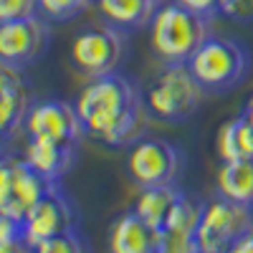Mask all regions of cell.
Wrapping results in <instances>:
<instances>
[{"mask_svg": "<svg viewBox=\"0 0 253 253\" xmlns=\"http://www.w3.org/2000/svg\"><path fill=\"white\" fill-rule=\"evenodd\" d=\"M74 107L84 134L112 147L134 142L147 124V104L139 84L122 71L94 76Z\"/></svg>", "mask_w": 253, "mask_h": 253, "instance_id": "obj_1", "label": "cell"}, {"mask_svg": "<svg viewBox=\"0 0 253 253\" xmlns=\"http://www.w3.org/2000/svg\"><path fill=\"white\" fill-rule=\"evenodd\" d=\"M210 36V18L180 3H160L150 20V43L162 63L187 61Z\"/></svg>", "mask_w": 253, "mask_h": 253, "instance_id": "obj_2", "label": "cell"}, {"mask_svg": "<svg viewBox=\"0 0 253 253\" xmlns=\"http://www.w3.org/2000/svg\"><path fill=\"white\" fill-rule=\"evenodd\" d=\"M187 66L200 81L205 94H225L246 79L251 56L248 48L233 38L208 36L198 51L187 58Z\"/></svg>", "mask_w": 253, "mask_h": 253, "instance_id": "obj_3", "label": "cell"}, {"mask_svg": "<svg viewBox=\"0 0 253 253\" xmlns=\"http://www.w3.org/2000/svg\"><path fill=\"white\" fill-rule=\"evenodd\" d=\"M203 96L205 89L190 71L187 61H180L165 63V69L157 71L144 91V104L147 112L162 122H185L198 112Z\"/></svg>", "mask_w": 253, "mask_h": 253, "instance_id": "obj_4", "label": "cell"}, {"mask_svg": "<svg viewBox=\"0 0 253 253\" xmlns=\"http://www.w3.org/2000/svg\"><path fill=\"white\" fill-rule=\"evenodd\" d=\"M251 228H253L251 208L220 195L215 200L205 203L203 220H200L198 233H195L198 251L200 253H223V251H230L233 243L241 236H246Z\"/></svg>", "mask_w": 253, "mask_h": 253, "instance_id": "obj_5", "label": "cell"}, {"mask_svg": "<svg viewBox=\"0 0 253 253\" xmlns=\"http://www.w3.org/2000/svg\"><path fill=\"white\" fill-rule=\"evenodd\" d=\"M126 51V38L117 26L89 28L74 38L71 43V63L86 76L112 74L122 66Z\"/></svg>", "mask_w": 253, "mask_h": 253, "instance_id": "obj_6", "label": "cell"}, {"mask_svg": "<svg viewBox=\"0 0 253 253\" xmlns=\"http://www.w3.org/2000/svg\"><path fill=\"white\" fill-rule=\"evenodd\" d=\"M20 223H23L26 248L36 251L38 243H43V241H48L58 233H66V230L79 228V215H76V208L69 200V195L63 193L56 182L48 193L28 210L26 218Z\"/></svg>", "mask_w": 253, "mask_h": 253, "instance_id": "obj_7", "label": "cell"}, {"mask_svg": "<svg viewBox=\"0 0 253 253\" xmlns=\"http://www.w3.org/2000/svg\"><path fill=\"white\" fill-rule=\"evenodd\" d=\"M182 170V155L175 144L165 139H142L137 142L129 157H126V172L129 177L142 185H172Z\"/></svg>", "mask_w": 253, "mask_h": 253, "instance_id": "obj_8", "label": "cell"}, {"mask_svg": "<svg viewBox=\"0 0 253 253\" xmlns=\"http://www.w3.org/2000/svg\"><path fill=\"white\" fill-rule=\"evenodd\" d=\"M51 31L48 23L38 15L5 20L0 23V61L15 69H26L48 51Z\"/></svg>", "mask_w": 253, "mask_h": 253, "instance_id": "obj_9", "label": "cell"}, {"mask_svg": "<svg viewBox=\"0 0 253 253\" xmlns=\"http://www.w3.org/2000/svg\"><path fill=\"white\" fill-rule=\"evenodd\" d=\"M23 129L36 139H53L63 144H76L84 137V124L76 114V107L66 101H38L23 119Z\"/></svg>", "mask_w": 253, "mask_h": 253, "instance_id": "obj_10", "label": "cell"}, {"mask_svg": "<svg viewBox=\"0 0 253 253\" xmlns=\"http://www.w3.org/2000/svg\"><path fill=\"white\" fill-rule=\"evenodd\" d=\"M31 84L20 69L0 61V152L18 134L31 109Z\"/></svg>", "mask_w": 253, "mask_h": 253, "instance_id": "obj_11", "label": "cell"}, {"mask_svg": "<svg viewBox=\"0 0 253 253\" xmlns=\"http://www.w3.org/2000/svg\"><path fill=\"white\" fill-rule=\"evenodd\" d=\"M205 203L190 193H180L162 228V253H200L198 251V225L203 220Z\"/></svg>", "mask_w": 253, "mask_h": 253, "instance_id": "obj_12", "label": "cell"}, {"mask_svg": "<svg viewBox=\"0 0 253 253\" xmlns=\"http://www.w3.org/2000/svg\"><path fill=\"white\" fill-rule=\"evenodd\" d=\"M109 248L114 253H162V230L132 210L112 225Z\"/></svg>", "mask_w": 253, "mask_h": 253, "instance_id": "obj_13", "label": "cell"}, {"mask_svg": "<svg viewBox=\"0 0 253 253\" xmlns=\"http://www.w3.org/2000/svg\"><path fill=\"white\" fill-rule=\"evenodd\" d=\"M74 157H76V144H63V142H53V139L28 137L26 150H23L26 165H31L36 172H41L51 182H58L71 170Z\"/></svg>", "mask_w": 253, "mask_h": 253, "instance_id": "obj_14", "label": "cell"}, {"mask_svg": "<svg viewBox=\"0 0 253 253\" xmlns=\"http://www.w3.org/2000/svg\"><path fill=\"white\" fill-rule=\"evenodd\" d=\"M56 182L46 180L41 172H36L26 160H13V185H10V198L5 203V213L23 220L28 210L43 198Z\"/></svg>", "mask_w": 253, "mask_h": 253, "instance_id": "obj_15", "label": "cell"}, {"mask_svg": "<svg viewBox=\"0 0 253 253\" xmlns=\"http://www.w3.org/2000/svg\"><path fill=\"white\" fill-rule=\"evenodd\" d=\"M215 187L223 198L251 205L253 203V160L220 162L218 175H215Z\"/></svg>", "mask_w": 253, "mask_h": 253, "instance_id": "obj_16", "label": "cell"}, {"mask_svg": "<svg viewBox=\"0 0 253 253\" xmlns=\"http://www.w3.org/2000/svg\"><path fill=\"white\" fill-rule=\"evenodd\" d=\"M182 190L172 182V185H150V187H142V193L134 200V213L147 220L155 228H165V220L170 215V210L175 205V200L180 198Z\"/></svg>", "mask_w": 253, "mask_h": 253, "instance_id": "obj_17", "label": "cell"}, {"mask_svg": "<svg viewBox=\"0 0 253 253\" xmlns=\"http://www.w3.org/2000/svg\"><path fill=\"white\" fill-rule=\"evenodd\" d=\"M101 15L117 28H142L150 26L160 0H96Z\"/></svg>", "mask_w": 253, "mask_h": 253, "instance_id": "obj_18", "label": "cell"}, {"mask_svg": "<svg viewBox=\"0 0 253 253\" xmlns=\"http://www.w3.org/2000/svg\"><path fill=\"white\" fill-rule=\"evenodd\" d=\"M215 147H218L220 162L253 160V126L248 124V119L238 117L233 122L223 124L215 139Z\"/></svg>", "mask_w": 253, "mask_h": 253, "instance_id": "obj_19", "label": "cell"}, {"mask_svg": "<svg viewBox=\"0 0 253 253\" xmlns=\"http://www.w3.org/2000/svg\"><path fill=\"white\" fill-rule=\"evenodd\" d=\"M86 248H89V241L79 233V228L66 230V233H58V236L36 246L38 253H81Z\"/></svg>", "mask_w": 253, "mask_h": 253, "instance_id": "obj_20", "label": "cell"}, {"mask_svg": "<svg viewBox=\"0 0 253 253\" xmlns=\"http://www.w3.org/2000/svg\"><path fill=\"white\" fill-rule=\"evenodd\" d=\"M89 5V0H38V8L51 20H69Z\"/></svg>", "mask_w": 253, "mask_h": 253, "instance_id": "obj_21", "label": "cell"}, {"mask_svg": "<svg viewBox=\"0 0 253 253\" xmlns=\"http://www.w3.org/2000/svg\"><path fill=\"white\" fill-rule=\"evenodd\" d=\"M38 0H0V23L38 15Z\"/></svg>", "mask_w": 253, "mask_h": 253, "instance_id": "obj_22", "label": "cell"}, {"mask_svg": "<svg viewBox=\"0 0 253 253\" xmlns=\"http://www.w3.org/2000/svg\"><path fill=\"white\" fill-rule=\"evenodd\" d=\"M218 13L238 23H253V0H218Z\"/></svg>", "mask_w": 253, "mask_h": 253, "instance_id": "obj_23", "label": "cell"}, {"mask_svg": "<svg viewBox=\"0 0 253 253\" xmlns=\"http://www.w3.org/2000/svg\"><path fill=\"white\" fill-rule=\"evenodd\" d=\"M175 3L195 10L200 15H208V18H213V13H218V0H175Z\"/></svg>", "mask_w": 253, "mask_h": 253, "instance_id": "obj_24", "label": "cell"}, {"mask_svg": "<svg viewBox=\"0 0 253 253\" xmlns=\"http://www.w3.org/2000/svg\"><path fill=\"white\" fill-rule=\"evenodd\" d=\"M230 251H233V253H253V228L248 230L246 236H241Z\"/></svg>", "mask_w": 253, "mask_h": 253, "instance_id": "obj_25", "label": "cell"}, {"mask_svg": "<svg viewBox=\"0 0 253 253\" xmlns=\"http://www.w3.org/2000/svg\"><path fill=\"white\" fill-rule=\"evenodd\" d=\"M243 117L248 119V124L253 126V96L248 99V104H246V112H243Z\"/></svg>", "mask_w": 253, "mask_h": 253, "instance_id": "obj_26", "label": "cell"}, {"mask_svg": "<svg viewBox=\"0 0 253 253\" xmlns=\"http://www.w3.org/2000/svg\"><path fill=\"white\" fill-rule=\"evenodd\" d=\"M248 208H251V215H253V203H251V205H248Z\"/></svg>", "mask_w": 253, "mask_h": 253, "instance_id": "obj_27", "label": "cell"}]
</instances>
